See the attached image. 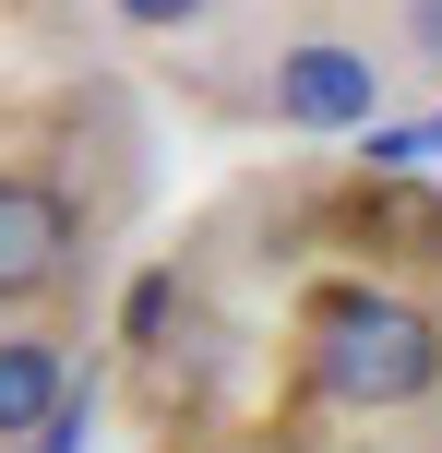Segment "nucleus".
I'll use <instances>...</instances> for the list:
<instances>
[{"label":"nucleus","mask_w":442,"mask_h":453,"mask_svg":"<svg viewBox=\"0 0 442 453\" xmlns=\"http://www.w3.org/2000/svg\"><path fill=\"white\" fill-rule=\"evenodd\" d=\"M299 370H311V394L347 406V418L430 406V394H442V311H419L407 287L347 274V287H323L299 311Z\"/></svg>","instance_id":"1"},{"label":"nucleus","mask_w":442,"mask_h":453,"mask_svg":"<svg viewBox=\"0 0 442 453\" xmlns=\"http://www.w3.org/2000/svg\"><path fill=\"white\" fill-rule=\"evenodd\" d=\"M263 108H275V132H371L383 119V60L359 36H299L263 72Z\"/></svg>","instance_id":"2"},{"label":"nucleus","mask_w":442,"mask_h":453,"mask_svg":"<svg viewBox=\"0 0 442 453\" xmlns=\"http://www.w3.org/2000/svg\"><path fill=\"white\" fill-rule=\"evenodd\" d=\"M84 250V215L48 180H0V298H48Z\"/></svg>","instance_id":"3"},{"label":"nucleus","mask_w":442,"mask_h":453,"mask_svg":"<svg viewBox=\"0 0 442 453\" xmlns=\"http://www.w3.org/2000/svg\"><path fill=\"white\" fill-rule=\"evenodd\" d=\"M60 394H72V346L48 322H0V441H24Z\"/></svg>","instance_id":"4"},{"label":"nucleus","mask_w":442,"mask_h":453,"mask_svg":"<svg viewBox=\"0 0 442 453\" xmlns=\"http://www.w3.org/2000/svg\"><path fill=\"white\" fill-rule=\"evenodd\" d=\"M359 239H419V250H442V203L407 167H383V191H359Z\"/></svg>","instance_id":"5"},{"label":"nucleus","mask_w":442,"mask_h":453,"mask_svg":"<svg viewBox=\"0 0 442 453\" xmlns=\"http://www.w3.org/2000/svg\"><path fill=\"white\" fill-rule=\"evenodd\" d=\"M132 36H191V24H215V0H108Z\"/></svg>","instance_id":"6"},{"label":"nucleus","mask_w":442,"mask_h":453,"mask_svg":"<svg viewBox=\"0 0 442 453\" xmlns=\"http://www.w3.org/2000/svg\"><path fill=\"white\" fill-rule=\"evenodd\" d=\"M407 60L442 72V0H407Z\"/></svg>","instance_id":"7"},{"label":"nucleus","mask_w":442,"mask_h":453,"mask_svg":"<svg viewBox=\"0 0 442 453\" xmlns=\"http://www.w3.org/2000/svg\"><path fill=\"white\" fill-rule=\"evenodd\" d=\"M419 156H442V119H430V132H419Z\"/></svg>","instance_id":"8"}]
</instances>
